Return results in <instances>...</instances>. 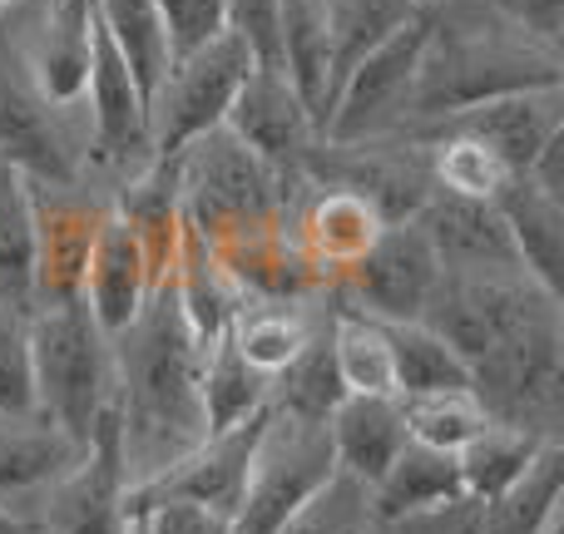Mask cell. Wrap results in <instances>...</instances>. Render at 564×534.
I'll list each match as a JSON object with an SVG mask.
<instances>
[{"label":"cell","mask_w":564,"mask_h":534,"mask_svg":"<svg viewBox=\"0 0 564 534\" xmlns=\"http://www.w3.org/2000/svg\"><path fill=\"white\" fill-rule=\"evenodd\" d=\"M381 228H387V218H381L367 198L341 184H327L302 204L297 224H292V238H297V248L312 258V268H317L322 277L337 282L341 272L377 243Z\"/></svg>","instance_id":"23"},{"label":"cell","mask_w":564,"mask_h":534,"mask_svg":"<svg viewBox=\"0 0 564 534\" xmlns=\"http://www.w3.org/2000/svg\"><path fill=\"white\" fill-rule=\"evenodd\" d=\"M228 337H234V347L243 351L263 377H278L312 341V327L292 302H243V312L234 317Z\"/></svg>","instance_id":"38"},{"label":"cell","mask_w":564,"mask_h":534,"mask_svg":"<svg viewBox=\"0 0 564 534\" xmlns=\"http://www.w3.org/2000/svg\"><path fill=\"white\" fill-rule=\"evenodd\" d=\"M416 228L436 248L441 272H520L516 243H510L496 204L431 188V198L416 208Z\"/></svg>","instance_id":"17"},{"label":"cell","mask_w":564,"mask_h":534,"mask_svg":"<svg viewBox=\"0 0 564 534\" xmlns=\"http://www.w3.org/2000/svg\"><path fill=\"white\" fill-rule=\"evenodd\" d=\"M79 456H85V446L69 440L50 416L0 411V505L20 515V505L40 500L59 476H69Z\"/></svg>","instance_id":"19"},{"label":"cell","mask_w":564,"mask_h":534,"mask_svg":"<svg viewBox=\"0 0 564 534\" xmlns=\"http://www.w3.org/2000/svg\"><path fill=\"white\" fill-rule=\"evenodd\" d=\"M397 401H401L406 436L436 450H460L476 431L490 426L476 391H421V396H397Z\"/></svg>","instance_id":"40"},{"label":"cell","mask_w":564,"mask_h":534,"mask_svg":"<svg viewBox=\"0 0 564 534\" xmlns=\"http://www.w3.org/2000/svg\"><path fill=\"white\" fill-rule=\"evenodd\" d=\"M506 10L510 30H520L525 40L545 50H560V35H564V0H500Z\"/></svg>","instance_id":"47"},{"label":"cell","mask_w":564,"mask_h":534,"mask_svg":"<svg viewBox=\"0 0 564 534\" xmlns=\"http://www.w3.org/2000/svg\"><path fill=\"white\" fill-rule=\"evenodd\" d=\"M0 534H35V525H30V520H20L15 510L0 505Z\"/></svg>","instance_id":"48"},{"label":"cell","mask_w":564,"mask_h":534,"mask_svg":"<svg viewBox=\"0 0 564 534\" xmlns=\"http://www.w3.org/2000/svg\"><path fill=\"white\" fill-rule=\"evenodd\" d=\"M224 129L278 174H302V159L322 144L288 69H268V65H253L243 75V85H238L234 105L224 115Z\"/></svg>","instance_id":"13"},{"label":"cell","mask_w":564,"mask_h":534,"mask_svg":"<svg viewBox=\"0 0 564 534\" xmlns=\"http://www.w3.org/2000/svg\"><path fill=\"white\" fill-rule=\"evenodd\" d=\"M387 341H391V367H397V396L470 391V367L426 322H387Z\"/></svg>","instance_id":"37"},{"label":"cell","mask_w":564,"mask_h":534,"mask_svg":"<svg viewBox=\"0 0 564 534\" xmlns=\"http://www.w3.org/2000/svg\"><path fill=\"white\" fill-rule=\"evenodd\" d=\"M159 25H164L169 59L208 45L228 30V0H154Z\"/></svg>","instance_id":"44"},{"label":"cell","mask_w":564,"mask_h":534,"mask_svg":"<svg viewBox=\"0 0 564 534\" xmlns=\"http://www.w3.org/2000/svg\"><path fill=\"white\" fill-rule=\"evenodd\" d=\"M263 426H268V406L258 411V416L238 421V426L204 436L188 456H178L169 470H159L154 480H144V486L129 490V510L149 505V500H198V505L228 510V515L238 520V505H243L248 470H253Z\"/></svg>","instance_id":"12"},{"label":"cell","mask_w":564,"mask_h":534,"mask_svg":"<svg viewBox=\"0 0 564 534\" xmlns=\"http://www.w3.org/2000/svg\"><path fill=\"white\" fill-rule=\"evenodd\" d=\"M564 495V446L545 440L535 466L496 500L470 495V534H545Z\"/></svg>","instance_id":"29"},{"label":"cell","mask_w":564,"mask_h":534,"mask_svg":"<svg viewBox=\"0 0 564 534\" xmlns=\"http://www.w3.org/2000/svg\"><path fill=\"white\" fill-rule=\"evenodd\" d=\"M89 40H95V0H50V15L25 59L30 89L50 109H65L75 99H85Z\"/></svg>","instance_id":"25"},{"label":"cell","mask_w":564,"mask_h":534,"mask_svg":"<svg viewBox=\"0 0 564 534\" xmlns=\"http://www.w3.org/2000/svg\"><path fill=\"white\" fill-rule=\"evenodd\" d=\"M496 214L506 224L510 243H516L520 272L535 282L540 292L560 302L564 287V198L540 188L530 174H510L496 198Z\"/></svg>","instance_id":"21"},{"label":"cell","mask_w":564,"mask_h":534,"mask_svg":"<svg viewBox=\"0 0 564 534\" xmlns=\"http://www.w3.org/2000/svg\"><path fill=\"white\" fill-rule=\"evenodd\" d=\"M460 495L466 490H460L456 450L406 440L401 456L387 466V476L367 490V510H371V525H406V520L431 515V510L451 505Z\"/></svg>","instance_id":"26"},{"label":"cell","mask_w":564,"mask_h":534,"mask_svg":"<svg viewBox=\"0 0 564 534\" xmlns=\"http://www.w3.org/2000/svg\"><path fill=\"white\" fill-rule=\"evenodd\" d=\"M332 361L347 396H397V367H391V341L387 322L367 317V312L337 307L332 312Z\"/></svg>","instance_id":"34"},{"label":"cell","mask_w":564,"mask_h":534,"mask_svg":"<svg viewBox=\"0 0 564 534\" xmlns=\"http://www.w3.org/2000/svg\"><path fill=\"white\" fill-rule=\"evenodd\" d=\"M40 520H30L40 534H129V476L119 460V421L115 406L99 416L85 456L69 476L40 495Z\"/></svg>","instance_id":"11"},{"label":"cell","mask_w":564,"mask_h":534,"mask_svg":"<svg viewBox=\"0 0 564 534\" xmlns=\"http://www.w3.org/2000/svg\"><path fill=\"white\" fill-rule=\"evenodd\" d=\"M282 69L292 89L302 95L317 134L327 129V99H332V45L322 0H282Z\"/></svg>","instance_id":"31"},{"label":"cell","mask_w":564,"mask_h":534,"mask_svg":"<svg viewBox=\"0 0 564 534\" xmlns=\"http://www.w3.org/2000/svg\"><path fill=\"white\" fill-rule=\"evenodd\" d=\"M89 119H95V159L99 164H149V95L139 89L129 59L109 40V30L95 15V40H89Z\"/></svg>","instance_id":"15"},{"label":"cell","mask_w":564,"mask_h":534,"mask_svg":"<svg viewBox=\"0 0 564 534\" xmlns=\"http://www.w3.org/2000/svg\"><path fill=\"white\" fill-rule=\"evenodd\" d=\"M0 411H35V367H30V312L0 297Z\"/></svg>","instance_id":"43"},{"label":"cell","mask_w":564,"mask_h":534,"mask_svg":"<svg viewBox=\"0 0 564 534\" xmlns=\"http://www.w3.org/2000/svg\"><path fill=\"white\" fill-rule=\"evenodd\" d=\"M421 6H431V0H421Z\"/></svg>","instance_id":"51"},{"label":"cell","mask_w":564,"mask_h":534,"mask_svg":"<svg viewBox=\"0 0 564 534\" xmlns=\"http://www.w3.org/2000/svg\"><path fill=\"white\" fill-rule=\"evenodd\" d=\"M129 515L144 525V534H238L228 510L198 505V500H149Z\"/></svg>","instance_id":"46"},{"label":"cell","mask_w":564,"mask_h":534,"mask_svg":"<svg viewBox=\"0 0 564 534\" xmlns=\"http://www.w3.org/2000/svg\"><path fill=\"white\" fill-rule=\"evenodd\" d=\"M545 440L555 436H540V431L525 426H506V421H490L486 431L466 440L456 450V470H460V490L476 500H496L535 466V456L545 450Z\"/></svg>","instance_id":"32"},{"label":"cell","mask_w":564,"mask_h":534,"mask_svg":"<svg viewBox=\"0 0 564 534\" xmlns=\"http://www.w3.org/2000/svg\"><path fill=\"white\" fill-rule=\"evenodd\" d=\"M268 386H273V377H263V371L234 347V337L208 341L204 367H198V406H204L208 436L258 416V411L268 406Z\"/></svg>","instance_id":"30"},{"label":"cell","mask_w":564,"mask_h":534,"mask_svg":"<svg viewBox=\"0 0 564 534\" xmlns=\"http://www.w3.org/2000/svg\"><path fill=\"white\" fill-rule=\"evenodd\" d=\"M208 248L228 268V277L243 287L248 302H297L327 282L312 268V258L297 248V238L288 233V218L253 228V233H238L228 243H208Z\"/></svg>","instance_id":"20"},{"label":"cell","mask_w":564,"mask_h":534,"mask_svg":"<svg viewBox=\"0 0 564 534\" xmlns=\"http://www.w3.org/2000/svg\"><path fill=\"white\" fill-rule=\"evenodd\" d=\"M341 396H347V391H341L327 331H322V337L312 331V341L278 371L273 386H268V406L292 421H312V426H327V416L337 411Z\"/></svg>","instance_id":"36"},{"label":"cell","mask_w":564,"mask_h":534,"mask_svg":"<svg viewBox=\"0 0 564 534\" xmlns=\"http://www.w3.org/2000/svg\"><path fill=\"white\" fill-rule=\"evenodd\" d=\"M248 69H253V55L228 30L208 45L169 59L164 79L149 99V159H178L194 139L224 124Z\"/></svg>","instance_id":"6"},{"label":"cell","mask_w":564,"mask_h":534,"mask_svg":"<svg viewBox=\"0 0 564 534\" xmlns=\"http://www.w3.org/2000/svg\"><path fill=\"white\" fill-rule=\"evenodd\" d=\"M545 307H560V302L550 292H540L525 272H441L421 322L446 347H456L460 361L470 367L506 331H516L520 322H530Z\"/></svg>","instance_id":"8"},{"label":"cell","mask_w":564,"mask_h":534,"mask_svg":"<svg viewBox=\"0 0 564 534\" xmlns=\"http://www.w3.org/2000/svg\"><path fill=\"white\" fill-rule=\"evenodd\" d=\"M154 272H149V258L139 248V238L129 233V224L109 208L105 224H99V238L89 248V268H85V307L89 317L99 322L109 341L129 327V322L144 312L149 292H154Z\"/></svg>","instance_id":"18"},{"label":"cell","mask_w":564,"mask_h":534,"mask_svg":"<svg viewBox=\"0 0 564 534\" xmlns=\"http://www.w3.org/2000/svg\"><path fill=\"white\" fill-rule=\"evenodd\" d=\"M0 297L35 312V214L30 178L0 159Z\"/></svg>","instance_id":"35"},{"label":"cell","mask_w":564,"mask_h":534,"mask_svg":"<svg viewBox=\"0 0 564 534\" xmlns=\"http://www.w3.org/2000/svg\"><path fill=\"white\" fill-rule=\"evenodd\" d=\"M431 30H436V20L421 10L411 25H401L397 35L381 40L371 55H361L357 65L347 69V79H341L337 95H332L322 144H357V139L406 119L411 85H416V69H421V55H426Z\"/></svg>","instance_id":"9"},{"label":"cell","mask_w":564,"mask_h":534,"mask_svg":"<svg viewBox=\"0 0 564 534\" xmlns=\"http://www.w3.org/2000/svg\"><path fill=\"white\" fill-rule=\"evenodd\" d=\"M30 214H35V307L79 302L89 248H95L109 208L69 194V188L30 184Z\"/></svg>","instance_id":"14"},{"label":"cell","mask_w":564,"mask_h":534,"mask_svg":"<svg viewBox=\"0 0 564 534\" xmlns=\"http://www.w3.org/2000/svg\"><path fill=\"white\" fill-rule=\"evenodd\" d=\"M0 159L10 168H20L30 184H75V149L59 134L55 109L30 85H15V79H0Z\"/></svg>","instance_id":"22"},{"label":"cell","mask_w":564,"mask_h":534,"mask_svg":"<svg viewBox=\"0 0 564 534\" xmlns=\"http://www.w3.org/2000/svg\"><path fill=\"white\" fill-rule=\"evenodd\" d=\"M6 6H15V0H0V10H6Z\"/></svg>","instance_id":"50"},{"label":"cell","mask_w":564,"mask_h":534,"mask_svg":"<svg viewBox=\"0 0 564 534\" xmlns=\"http://www.w3.org/2000/svg\"><path fill=\"white\" fill-rule=\"evenodd\" d=\"M228 35L243 40L253 65L282 69V0H228Z\"/></svg>","instance_id":"45"},{"label":"cell","mask_w":564,"mask_h":534,"mask_svg":"<svg viewBox=\"0 0 564 534\" xmlns=\"http://www.w3.org/2000/svg\"><path fill=\"white\" fill-rule=\"evenodd\" d=\"M30 367H35V411L69 440L89 446L99 416L115 406V347L89 317L85 297L30 312Z\"/></svg>","instance_id":"3"},{"label":"cell","mask_w":564,"mask_h":534,"mask_svg":"<svg viewBox=\"0 0 564 534\" xmlns=\"http://www.w3.org/2000/svg\"><path fill=\"white\" fill-rule=\"evenodd\" d=\"M278 534H371L367 490L347 476H332Z\"/></svg>","instance_id":"42"},{"label":"cell","mask_w":564,"mask_h":534,"mask_svg":"<svg viewBox=\"0 0 564 534\" xmlns=\"http://www.w3.org/2000/svg\"><path fill=\"white\" fill-rule=\"evenodd\" d=\"M169 287H174V302L184 312L188 331H194L198 347L228 337L234 317L243 312V287L228 277V268L218 263V253L184 224L178 233V253H174V272H169Z\"/></svg>","instance_id":"27"},{"label":"cell","mask_w":564,"mask_h":534,"mask_svg":"<svg viewBox=\"0 0 564 534\" xmlns=\"http://www.w3.org/2000/svg\"><path fill=\"white\" fill-rule=\"evenodd\" d=\"M436 282H441L436 248L426 243L416 218H406V224L381 228L377 243L337 277V287L351 312H367L377 322H421Z\"/></svg>","instance_id":"10"},{"label":"cell","mask_w":564,"mask_h":534,"mask_svg":"<svg viewBox=\"0 0 564 534\" xmlns=\"http://www.w3.org/2000/svg\"><path fill=\"white\" fill-rule=\"evenodd\" d=\"M436 134H460L486 144L510 174H530V164L540 159V149L564 129L560 115V89H530V95H506L470 105L460 115L436 119Z\"/></svg>","instance_id":"16"},{"label":"cell","mask_w":564,"mask_h":534,"mask_svg":"<svg viewBox=\"0 0 564 534\" xmlns=\"http://www.w3.org/2000/svg\"><path fill=\"white\" fill-rule=\"evenodd\" d=\"M421 15V0H322V20H327V45H332V95L347 79V69L361 55L391 40L401 25ZM332 109V99H327Z\"/></svg>","instance_id":"33"},{"label":"cell","mask_w":564,"mask_h":534,"mask_svg":"<svg viewBox=\"0 0 564 534\" xmlns=\"http://www.w3.org/2000/svg\"><path fill=\"white\" fill-rule=\"evenodd\" d=\"M332 476H337V460H332L327 426L292 421L268 406V426L263 440H258L243 505H238L234 520L238 534H278Z\"/></svg>","instance_id":"7"},{"label":"cell","mask_w":564,"mask_h":534,"mask_svg":"<svg viewBox=\"0 0 564 534\" xmlns=\"http://www.w3.org/2000/svg\"><path fill=\"white\" fill-rule=\"evenodd\" d=\"M35 534H40V530H35Z\"/></svg>","instance_id":"52"},{"label":"cell","mask_w":564,"mask_h":534,"mask_svg":"<svg viewBox=\"0 0 564 534\" xmlns=\"http://www.w3.org/2000/svg\"><path fill=\"white\" fill-rule=\"evenodd\" d=\"M129 534H144V525H139V520H129Z\"/></svg>","instance_id":"49"},{"label":"cell","mask_w":564,"mask_h":534,"mask_svg":"<svg viewBox=\"0 0 564 534\" xmlns=\"http://www.w3.org/2000/svg\"><path fill=\"white\" fill-rule=\"evenodd\" d=\"M178 168V204H184V224L194 228L204 243H228L238 233L268 228L288 218V178L268 168L253 149H243L224 124L208 129L204 139L174 159Z\"/></svg>","instance_id":"4"},{"label":"cell","mask_w":564,"mask_h":534,"mask_svg":"<svg viewBox=\"0 0 564 534\" xmlns=\"http://www.w3.org/2000/svg\"><path fill=\"white\" fill-rule=\"evenodd\" d=\"M327 440H332L337 476L371 490L411 436H406L397 396H341L337 411L327 416Z\"/></svg>","instance_id":"24"},{"label":"cell","mask_w":564,"mask_h":534,"mask_svg":"<svg viewBox=\"0 0 564 534\" xmlns=\"http://www.w3.org/2000/svg\"><path fill=\"white\" fill-rule=\"evenodd\" d=\"M95 15L109 30V40L119 45V55L129 59L139 89L154 99L159 79L169 69V45H164V25H159L154 0H95Z\"/></svg>","instance_id":"39"},{"label":"cell","mask_w":564,"mask_h":534,"mask_svg":"<svg viewBox=\"0 0 564 534\" xmlns=\"http://www.w3.org/2000/svg\"><path fill=\"white\" fill-rule=\"evenodd\" d=\"M115 214L129 224V233L139 238L149 258V272L164 287L174 272L178 253V233H184V204H178V168L174 159H149L144 168H134L124 188H119Z\"/></svg>","instance_id":"28"},{"label":"cell","mask_w":564,"mask_h":534,"mask_svg":"<svg viewBox=\"0 0 564 534\" xmlns=\"http://www.w3.org/2000/svg\"><path fill=\"white\" fill-rule=\"evenodd\" d=\"M510 168L490 154L486 144L460 134H431V184L441 194L456 198H476V204H490V198L506 188Z\"/></svg>","instance_id":"41"},{"label":"cell","mask_w":564,"mask_h":534,"mask_svg":"<svg viewBox=\"0 0 564 534\" xmlns=\"http://www.w3.org/2000/svg\"><path fill=\"white\" fill-rule=\"evenodd\" d=\"M109 347H115L119 460H124L129 490H134L208 436L204 406H198L204 347L188 331L169 282L149 292L144 312Z\"/></svg>","instance_id":"1"},{"label":"cell","mask_w":564,"mask_h":534,"mask_svg":"<svg viewBox=\"0 0 564 534\" xmlns=\"http://www.w3.org/2000/svg\"><path fill=\"white\" fill-rule=\"evenodd\" d=\"M564 59L560 50H545L535 40L500 35V30H431L421 55L416 85H411V119H446L470 105L530 89H560Z\"/></svg>","instance_id":"2"},{"label":"cell","mask_w":564,"mask_h":534,"mask_svg":"<svg viewBox=\"0 0 564 534\" xmlns=\"http://www.w3.org/2000/svg\"><path fill=\"white\" fill-rule=\"evenodd\" d=\"M560 386H564L560 307L535 312L516 331H506L486 357L470 361V391L486 406V416L506 421V426L540 431V436H555Z\"/></svg>","instance_id":"5"}]
</instances>
